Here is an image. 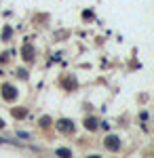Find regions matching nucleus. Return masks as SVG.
<instances>
[{"label":"nucleus","instance_id":"8","mask_svg":"<svg viewBox=\"0 0 154 158\" xmlns=\"http://www.w3.org/2000/svg\"><path fill=\"white\" fill-rule=\"evenodd\" d=\"M17 76H21V78H28V72H25V70H19V72H17Z\"/></svg>","mask_w":154,"mask_h":158},{"label":"nucleus","instance_id":"3","mask_svg":"<svg viewBox=\"0 0 154 158\" xmlns=\"http://www.w3.org/2000/svg\"><path fill=\"white\" fill-rule=\"evenodd\" d=\"M57 129H59L61 133H72L74 131V124H72V120H59L57 122Z\"/></svg>","mask_w":154,"mask_h":158},{"label":"nucleus","instance_id":"7","mask_svg":"<svg viewBox=\"0 0 154 158\" xmlns=\"http://www.w3.org/2000/svg\"><path fill=\"white\" fill-rule=\"evenodd\" d=\"M13 114H15V116H24L25 112H24V110H13Z\"/></svg>","mask_w":154,"mask_h":158},{"label":"nucleus","instance_id":"4","mask_svg":"<svg viewBox=\"0 0 154 158\" xmlns=\"http://www.w3.org/2000/svg\"><path fill=\"white\" fill-rule=\"evenodd\" d=\"M84 127H87L89 131H95V129H97V120H95V118H87V120H84Z\"/></svg>","mask_w":154,"mask_h":158},{"label":"nucleus","instance_id":"2","mask_svg":"<svg viewBox=\"0 0 154 158\" xmlns=\"http://www.w3.org/2000/svg\"><path fill=\"white\" fill-rule=\"evenodd\" d=\"M106 148H108V150H112V152L120 150V139H118V137H114V135H110V137L106 139Z\"/></svg>","mask_w":154,"mask_h":158},{"label":"nucleus","instance_id":"5","mask_svg":"<svg viewBox=\"0 0 154 158\" xmlns=\"http://www.w3.org/2000/svg\"><path fill=\"white\" fill-rule=\"evenodd\" d=\"M55 154H57V156H72V152L68 150V148H59V150H57Z\"/></svg>","mask_w":154,"mask_h":158},{"label":"nucleus","instance_id":"9","mask_svg":"<svg viewBox=\"0 0 154 158\" xmlns=\"http://www.w3.org/2000/svg\"><path fill=\"white\" fill-rule=\"evenodd\" d=\"M49 124H51V120H49L47 116H45V118H42V127H49Z\"/></svg>","mask_w":154,"mask_h":158},{"label":"nucleus","instance_id":"6","mask_svg":"<svg viewBox=\"0 0 154 158\" xmlns=\"http://www.w3.org/2000/svg\"><path fill=\"white\" fill-rule=\"evenodd\" d=\"M24 57H25V59H32V47H30V44L24 49Z\"/></svg>","mask_w":154,"mask_h":158},{"label":"nucleus","instance_id":"10","mask_svg":"<svg viewBox=\"0 0 154 158\" xmlns=\"http://www.w3.org/2000/svg\"><path fill=\"white\" fill-rule=\"evenodd\" d=\"M2 127H4V120H0V129H2Z\"/></svg>","mask_w":154,"mask_h":158},{"label":"nucleus","instance_id":"1","mask_svg":"<svg viewBox=\"0 0 154 158\" xmlns=\"http://www.w3.org/2000/svg\"><path fill=\"white\" fill-rule=\"evenodd\" d=\"M2 97L6 99V101H13V99L17 97V89L11 86V85H4L2 86Z\"/></svg>","mask_w":154,"mask_h":158}]
</instances>
